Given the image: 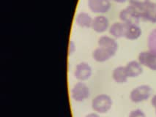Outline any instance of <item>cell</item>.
<instances>
[{
  "mask_svg": "<svg viewBox=\"0 0 156 117\" xmlns=\"http://www.w3.org/2000/svg\"><path fill=\"white\" fill-rule=\"evenodd\" d=\"M125 67L129 78H137L143 73V66L139 61H130Z\"/></svg>",
  "mask_w": 156,
  "mask_h": 117,
  "instance_id": "obj_13",
  "label": "cell"
},
{
  "mask_svg": "<svg viewBox=\"0 0 156 117\" xmlns=\"http://www.w3.org/2000/svg\"><path fill=\"white\" fill-rule=\"evenodd\" d=\"M76 45L73 40H70L69 43V48H68V55L70 56L73 54L74 52L76 51Z\"/></svg>",
  "mask_w": 156,
  "mask_h": 117,
  "instance_id": "obj_19",
  "label": "cell"
},
{
  "mask_svg": "<svg viewBox=\"0 0 156 117\" xmlns=\"http://www.w3.org/2000/svg\"><path fill=\"white\" fill-rule=\"evenodd\" d=\"M115 53L110 51L109 50L102 48V47H98L92 52V58L97 62H105L108 61L111 58L114 57Z\"/></svg>",
  "mask_w": 156,
  "mask_h": 117,
  "instance_id": "obj_10",
  "label": "cell"
},
{
  "mask_svg": "<svg viewBox=\"0 0 156 117\" xmlns=\"http://www.w3.org/2000/svg\"><path fill=\"white\" fill-rule=\"evenodd\" d=\"M113 105L112 99L109 95L101 94L93 98L92 101V108L95 113L104 114L108 113Z\"/></svg>",
  "mask_w": 156,
  "mask_h": 117,
  "instance_id": "obj_1",
  "label": "cell"
},
{
  "mask_svg": "<svg viewBox=\"0 0 156 117\" xmlns=\"http://www.w3.org/2000/svg\"><path fill=\"white\" fill-rule=\"evenodd\" d=\"M112 1H114V2H117V3H124V2H126L127 0H112Z\"/></svg>",
  "mask_w": 156,
  "mask_h": 117,
  "instance_id": "obj_22",
  "label": "cell"
},
{
  "mask_svg": "<svg viewBox=\"0 0 156 117\" xmlns=\"http://www.w3.org/2000/svg\"><path fill=\"white\" fill-rule=\"evenodd\" d=\"M119 17L122 22L127 24L139 25L141 20V12L139 8L129 5L121 10Z\"/></svg>",
  "mask_w": 156,
  "mask_h": 117,
  "instance_id": "obj_2",
  "label": "cell"
},
{
  "mask_svg": "<svg viewBox=\"0 0 156 117\" xmlns=\"http://www.w3.org/2000/svg\"><path fill=\"white\" fill-rule=\"evenodd\" d=\"M76 23L78 26L83 28L92 27L93 19L86 12H80L76 16Z\"/></svg>",
  "mask_w": 156,
  "mask_h": 117,
  "instance_id": "obj_16",
  "label": "cell"
},
{
  "mask_svg": "<svg viewBox=\"0 0 156 117\" xmlns=\"http://www.w3.org/2000/svg\"><path fill=\"white\" fill-rule=\"evenodd\" d=\"M98 46L106 49L109 50L110 51L113 52L116 54L117 50H118V43L114 37L109 36H101L98 39Z\"/></svg>",
  "mask_w": 156,
  "mask_h": 117,
  "instance_id": "obj_11",
  "label": "cell"
},
{
  "mask_svg": "<svg viewBox=\"0 0 156 117\" xmlns=\"http://www.w3.org/2000/svg\"><path fill=\"white\" fill-rule=\"evenodd\" d=\"M92 70L91 66L86 62H81L76 64L74 70V76L79 81H85L91 77Z\"/></svg>",
  "mask_w": 156,
  "mask_h": 117,
  "instance_id": "obj_6",
  "label": "cell"
},
{
  "mask_svg": "<svg viewBox=\"0 0 156 117\" xmlns=\"http://www.w3.org/2000/svg\"><path fill=\"white\" fill-rule=\"evenodd\" d=\"M151 86L143 84V85L138 86L132 90L130 93V101L134 103H140L147 100L152 95Z\"/></svg>",
  "mask_w": 156,
  "mask_h": 117,
  "instance_id": "obj_3",
  "label": "cell"
},
{
  "mask_svg": "<svg viewBox=\"0 0 156 117\" xmlns=\"http://www.w3.org/2000/svg\"><path fill=\"white\" fill-rule=\"evenodd\" d=\"M141 33H142L141 29L139 25L127 24L126 31L124 37L129 40H135L139 39L141 37Z\"/></svg>",
  "mask_w": 156,
  "mask_h": 117,
  "instance_id": "obj_15",
  "label": "cell"
},
{
  "mask_svg": "<svg viewBox=\"0 0 156 117\" xmlns=\"http://www.w3.org/2000/svg\"><path fill=\"white\" fill-rule=\"evenodd\" d=\"M84 117H101V116H100L99 113L95 112V113H89V114L86 115V116H85Z\"/></svg>",
  "mask_w": 156,
  "mask_h": 117,
  "instance_id": "obj_21",
  "label": "cell"
},
{
  "mask_svg": "<svg viewBox=\"0 0 156 117\" xmlns=\"http://www.w3.org/2000/svg\"><path fill=\"white\" fill-rule=\"evenodd\" d=\"M151 104H152V107H153L154 109H155V113H156V95H154V96L152 98Z\"/></svg>",
  "mask_w": 156,
  "mask_h": 117,
  "instance_id": "obj_20",
  "label": "cell"
},
{
  "mask_svg": "<svg viewBox=\"0 0 156 117\" xmlns=\"http://www.w3.org/2000/svg\"><path fill=\"white\" fill-rule=\"evenodd\" d=\"M92 28L97 33H103L109 29V21L103 15L95 16L92 20Z\"/></svg>",
  "mask_w": 156,
  "mask_h": 117,
  "instance_id": "obj_8",
  "label": "cell"
},
{
  "mask_svg": "<svg viewBox=\"0 0 156 117\" xmlns=\"http://www.w3.org/2000/svg\"><path fill=\"white\" fill-rule=\"evenodd\" d=\"M141 20L156 23V3L149 2L141 10Z\"/></svg>",
  "mask_w": 156,
  "mask_h": 117,
  "instance_id": "obj_9",
  "label": "cell"
},
{
  "mask_svg": "<svg viewBox=\"0 0 156 117\" xmlns=\"http://www.w3.org/2000/svg\"><path fill=\"white\" fill-rule=\"evenodd\" d=\"M90 95L89 86L83 81L74 84L71 89V98L75 102H81L86 100Z\"/></svg>",
  "mask_w": 156,
  "mask_h": 117,
  "instance_id": "obj_4",
  "label": "cell"
},
{
  "mask_svg": "<svg viewBox=\"0 0 156 117\" xmlns=\"http://www.w3.org/2000/svg\"><path fill=\"white\" fill-rule=\"evenodd\" d=\"M128 117H147V116L142 110L137 108L130 111Z\"/></svg>",
  "mask_w": 156,
  "mask_h": 117,
  "instance_id": "obj_18",
  "label": "cell"
},
{
  "mask_svg": "<svg viewBox=\"0 0 156 117\" xmlns=\"http://www.w3.org/2000/svg\"><path fill=\"white\" fill-rule=\"evenodd\" d=\"M138 61L142 66L156 71V51H141L138 57Z\"/></svg>",
  "mask_w": 156,
  "mask_h": 117,
  "instance_id": "obj_5",
  "label": "cell"
},
{
  "mask_svg": "<svg viewBox=\"0 0 156 117\" xmlns=\"http://www.w3.org/2000/svg\"><path fill=\"white\" fill-rule=\"evenodd\" d=\"M149 2H150V0H129L130 5L136 7L140 10L143 8H144Z\"/></svg>",
  "mask_w": 156,
  "mask_h": 117,
  "instance_id": "obj_17",
  "label": "cell"
},
{
  "mask_svg": "<svg viewBox=\"0 0 156 117\" xmlns=\"http://www.w3.org/2000/svg\"><path fill=\"white\" fill-rule=\"evenodd\" d=\"M88 8L94 13L102 15L111 8V0H88Z\"/></svg>",
  "mask_w": 156,
  "mask_h": 117,
  "instance_id": "obj_7",
  "label": "cell"
},
{
  "mask_svg": "<svg viewBox=\"0 0 156 117\" xmlns=\"http://www.w3.org/2000/svg\"><path fill=\"white\" fill-rule=\"evenodd\" d=\"M127 24L122 21H116L109 26V34L114 38H121L125 37Z\"/></svg>",
  "mask_w": 156,
  "mask_h": 117,
  "instance_id": "obj_12",
  "label": "cell"
},
{
  "mask_svg": "<svg viewBox=\"0 0 156 117\" xmlns=\"http://www.w3.org/2000/svg\"><path fill=\"white\" fill-rule=\"evenodd\" d=\"M112 76L114 81L119 84H126L129 78L125 66H119L114 68L112 71Z\"/></svg>",
  "mask_w": 156,
  "mask_h": 117,
  "instance_id": "obj_14",
  "label": "cell"
}]
</instances>
